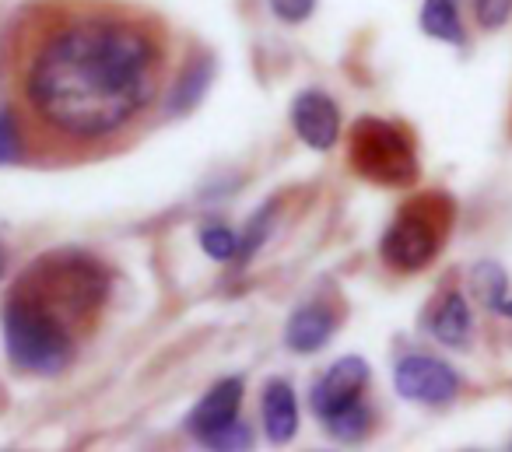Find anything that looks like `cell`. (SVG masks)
Here are the masks:
<instances>
[{"label":"cell","mask_w":512,"mask_h":452,"mask_svg":"<svg viewBox=\"0 0 512 452\" xmlns=\"http://www.w3.org/2000/svg\"><path fill=\"white\" fill-rule=\"evenodd\" d=\"M162 78V29L134 11L88 4L32 36L22 99L64 141H106L158 99Z\"/></svg>","instance_id":"6da1fadb"},{"label":"cell","mask_w":512,"mask_h":452,"mask_svg":"<svg viewBox=\"0 0 512 452\" xmlns=\"http://www.w3.org/2000/svg\"><path fill=\"white\" fill-rule=\"evenodd\" d=\"M4 347L18 368L36 375H57L74 361V326L43 295L18 281L0 312Z\"/></svg>","instance_id":"7a4b0ae2"},{"label":"cell","mask_w":512,"mask_h":452,"mask_svg":"<svg viewBox=\"0 0 512 452\" xmlns=\"http://www.w3.org/2000/svg\"><path fill=\"white\" fill-rule=\"evenodd\" d=\"M36 295H43L71 326L81 319L95 316L106 305L109 295V274L99 260L85 253H50L22 277Z\"/></svg>","instance_id":"3957f363"},{"label":"cell","mask_w":512,"mask_h":452,"mask_svg":"<svg viewBox=\"0 0 512 452\" xmlns=\"http://www.w3.org/2000/svg\"><path fill=\"white\" fill-rule=\"evenodd\" d=\"M351 165L358 176L383 186H407L418 176V155L414 144L397 123L386 120H358L351 127Z\"/></svg>","instance_id":"277c9868"},{"label":"cell","mask_w":512,"mask_h":452,"mask_svg":"<svg viewBox=\"0 0 512 452\" xmlns=\"http://www.w3.org/2000/svg\"><path fill=\"white\" fill-rule=\"evenodd\" d=\"M435 249H439V225L421 207L400 211L397 221L383 235V260L400 274L425 270L435 260Z\"/></svg>","instance_id":"5b68a950"},{"label":"cell","mask_w":512,"mask_h":452,"mask_svg":"<svg viewBox=\"0 0 512 452\" xmlns=\"http://www.w3.org/2000/svg\"><path fill=\"white\" fill-rule=\"evenodd\" d=\"M393 386L404 400L439 407L460 393V375L453 372V365L432 358V354H407L393 368Z\"/></svg>","instance_id":"8992f818"},{"label":"cell","mask_w":512,"mask_h":452,"mask_svg":"<svg viewBox=\"0 0 512 452\" xmlns=\"http://www.w3.org/2000/svg\"><path fill=\"white\" fill-rule=\"evenodd\" d=\"M292 127L313 151H330L341 137V106L320 88H306L292 102Z\"/></svg>","instance_id":"52a82bcc"},{"label":"cell","mask_w":512,"mask_h":452,"mask_svg":"<svg viewBox=\"0 0 512 452\" xmlns=\"http://www.w3.org/2000/svg\"><path fill=\"white\" fill-rule=\"evenodd\" d=\"M365 386H369V365H365V358L348 354V358L334 361V365H330L327 372L313 382V393H309L313 414L316 417L337 414V410L348 407V403L362 400Z\"/></svg>","instance_id":"ba28073f"},{"label":"cell","mask_w":512,"mask_h":452,"mask_svg":"<svg viewBox=\"0 0 512 452\" xmlns=\"http://www.w3.org/2000/svg\"><path fill=\"white\" fill-rule=\"evenodd\" d=\"M239 407H242V379H221L214 382L204 393V400L190 410L186 417V428L197 442L214 438L221 428H228L232 421H239Z\"/></svg>","instance_id":"9c48e42d"},{"label":"cell","mask_w":512,"mask_h":452,"mask_svg":"<svg viewBox=\"0 0 512 452\" xmlns=\"http://www.w3.org/2000/svg\"><path fill=\"white\" fill-rule=\"evenodd\" d=\"M260 421L271 445H288L299 431V400H295L292 382L271 379L260 396Z\"/></svg>","instance_id":"30bf717a"},{"label":"cell","mask_w":512,"mask_h":452,"mask_svg":"<svg viewBox=\"0 0 512 452\" xmlns=\"http://www.w3.org/2000/svg\"><path fill=\"white\" fill-rule=\"evenodd\" d=\"M334 326H337V316L327 309V305H302V309L292 312L285 326V344L288 351L295 354H316L330 344L334 337Z\"/></svg>","instance_id":"8fae6325"},{"label":"cell","mask_w":512,"mask_h":452,"mask_svg":"<svg viewBox=\"0 0 512 452\" xmlns=\"http://www.w3.org/2000/svg\"><path fill=\"white\" fill-rule=\"evenodd\" d=\"M432 333L439 344L446 347H467L470 333H474V316H470V305L460 291L442 298V305L432 316Z\"/></svg>","instance_id":"7c38bea8"},{"label":"cell","mask_w":512,"mask_h":452,"mask_svg":"<svg viewBox=\"0 0 512 452\" xmlns=\"http://www.w3.org/2000/svg\"><path fill=\"white\" fill-rule=\"evenodd\" d=\"M211 78H214V60L207 57V53L193 57L190 64H186V71L179 74V81L172 85V92H169V109H172V113H190V109L204 99Z\"/></svg>","instance_id":"4fadbf2b"},{"label":"cell","mask_w":512,"mask_h":452,"mask_svg":"<svg viewBox=\"0 0 512 452\" xmlns=\"http://www.w3.org/2000/svg\"><path fill=\"white\" fill-rule=\"evenodd\" d=\"M421 29L425 36L439 39V43H463V25L456 0H425L421 4Z\"/></svg>","instance_id":"5bb4252c"},{"label":"cell","mask_w":512,"mask_h":452,"mask_svg":"<svg viewBox=\"0 0 512 452\" xmlns=\"http://www.w3.org/2000/svg\"><path fill=\"white\" fill-rule=\"evenodd\" d=\"M323 428H327V435H334L337 442H362L365 435L372 431V410L365 407L362 400L348 403V407H341L337 414L323 417Z\"/></svg>","instance_id":"9a60e30c"},{"label":"cell","mask_w":512,"mask_h":452,"mask_svg":"<svg viewBox=\"0 0 512 452\" xmlns=\"http://www.w3.org/2000/svg\"><path fill=\"white\" fill-rule=\"evenodd\" d=\"M470 284H474V295L481 298V305L488 309H498L505 302V288H509V277L498 263L481 260L474 270H470Z\"/></svg>","instance_id":"2e32d148"},{"label":"cell","mask_w":512,"mask_h":452,"mask_svg":"<svg viewBox=\"0 0 512 452\" xmlns=\"http://www.w3.org/2000/svg\"><path fill=\"white\" fill-rule=\"evenodd\" d=\"M239 246H242V235L232 232L228 225L200 228V249H204L214 263H239Z\"/></svg>","instance_id":"e0dca14e"},{"label":"cell","mask_w":512,"mask_h":452,"mask_svg":"<svg viewBox=\"0 0 512 452\" xmlns=\"http://www.w3.org/2000/svg\"><path fill=\"white\" fill-rule=\"evenodd\" d=\"M271 221H274V204H264L260 211L253 214V221H249L246 235H242V246H239V263H246L249 256L256 253V249L264 246V239L271 235Z\"/></svg>","instance_id":"ac0fdd59"},{"label":"cell","mask_w":512,"mask_h":452,"mask_svg":"<svg viewBox=\"0 0 512 452\" xmlns=\"http://www.w3.org/2000/svg\"><path fill=\"white\" fill-rule=\"evenodd\" d=\"M25 144H22V130H18L15 116L0 109V165H15L22 162Z\"/></svg>","instance_id":"d6986e66"},{"label":"cell","mask_w":512,"mask_h":452,"mask_svg":"<svg viewBox=\"0 0 512 452\" xmlns=\"http://www.w3.org/2000/svg\"><path fill=\"white\" fill-rule=\"evenodd\" d=\"M207 449H228V452H242L253 445V428L246 421H232L228 428H221L214 438H207Z\"/></svg>","instance_id":"ffe728a7"},{"label":"cell","mask_w":512,"mask_h":452,"mask_svg":"<svg viewBox=\"0 0 512 452\" xmlns=\"http://www.w3.org/2000/svg\"><path fill=\"white\" fill-rule=\"evenodd\" d=\"M474 15L481 29H502L512 18V0H474Z\"/></svg>","instance_id":"44dd1931"},{"label":"cell","mask_w":512,"mask_h":452,"mask_svg":"<svg viewBox=\"0 0 512 452\" xmlns=\"http://www.w3.org/2000/svg\"><path fill=\"white\" fill-rule=\"evenodd\" d=\"M271 11L285 25H302L306 18H313L316 0H271Z\"/></svg>","instance_id":"7402d4cb"},{"label":"cell","mask_w":512,"mask_h":452,"mask_svg":"<svg viewBox=\"0 0 512 452\" xmlns=\"http://www.w3.org/2000/svg\"><path fill=\"white\" fill-rule=\"evenodd\" d=\"M495 312H498V316H509V319H512V298H505V302H502V305H498V309H495Z\"/></svg>","instance_id":"603a6c76"},{"label":"cell","mask_w":512,"mask_h":452,"mask_svg":"<svg viewBox=\"0 0 512 452\" xmlns=\"http://www.w3.org/2000/svg\"><path fill=\"white\" fill-rule=\"evenodd\" d=\"M0 270H4V256H0Z\"/></svg>","instance_id":"cb8c5ba5"}]
</instances>
